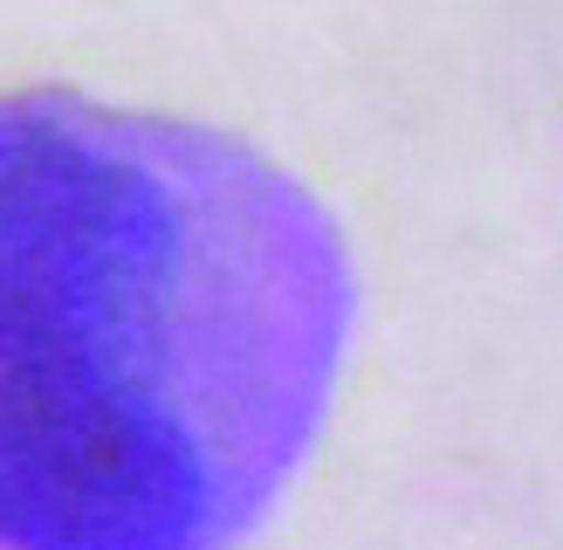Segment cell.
Segmentation results:
<instances>
[{"label":"cell","instance_id":"6da1fadb","mask_svg":"<svg viewBox=\"0 0 563 550\" xmlns=\"http://www.w3.org/2000/svg\"><path fill=\"white\" fill-rule=\"evenodd\" d=\"M357 338L344 228L234 131L0 90V550H241Z\"/></svg>","mask_w":563,"mask_h":550}]
</instances>
